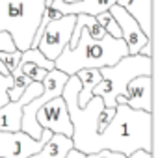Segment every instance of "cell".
I'll return each mask as SVG.
<instances>
[{
  "instance_id": "19",
  "label": "cell",
  "mask_w": 158,
  "mask_h": 158,
  "mask_svg": "<svg viewBox=\"0 0 158 158\" xmlns=\"http://www.w3.org/2000/svg\"><path fill=\"white\" fill-rule=\"evenodd\" d=\"M0 50H8V52L17 50L15 43H13V39H11V35L8 32H0Z\"/></svg>"
},
{
  "instance_id": "10",
  "label": "cell",
  "mask_w": 158,
  "mask_h": 158,
  "mask_svg": "<svg viewBox=\"0 0 158 158\" xmlns=\"http://www.w3.org/2000/svg\"><path fill=\"white\" fill-rule=\"evenodd\" d=\"M121 97L130 108L152 114V76L132 78Z\"/></svg>"
},
{
  "instance_id": "2",
  "label": "cell",
  "mask_w": 158,
  "mask_h": 158,
  "mask_svg": "<svg viewBox=\"0 0 158 158\" xmlns=\"http://www.w3.org/2000/svg\"><path fill=\"white\" fill-rule=\"evenodd\" d=\"M74 24L80 26V37L78 43L69 48L65 47L61 50V54L54 60V69L63 71L65 74H76L80 69H101V67H108L117 63L123 56L128 54L127 43L123 39H115L112 35H104L101 39H93L86 28L74 21Z\"/></svg>"
},
{
  "instance_id": "5",
  "label": "cell",
  "mask_w": 158,
  "mask_h": 158,
  "mask_svg": "<svg viewBox=\"0 0 158 158\" xmlns=\"http://www.w3.org/2000/svg\"><path fill=\"white\" fill-rule=\"evenodd\" d=\"M67 78H69V74H65L63 71H58V69H52V71H48L45 74V78H43V88H45L43 93L39 97H35L34 101H30L23 108V121H21V130L23 132H26L28 136H32L35 139L41 138L43 128L39 127V123L35 119V114L47 101L61 95V89H63V86L67 82Z\"/></svg>"
},
{
  "instance_id": "9",
  "label": "cell",
  "mask_w": 158,
  "mask_h": 158,
  "mask_svg": "<svg viewBox=\"0 0 158 158\" xmlns=\"http://www.w3.org/2000/svg\"><path fill=\"white\" fill-rule=\"evenodd\" d=\"M110 15L115 19V23L119 24V30H121V39L127 43V48H128V54H139L141 47H145L151 39L143 34L141 26L138 24V21L125 10L121 8L119 4H114L110 10Z\"/></svg>"
},
{
  "instance_id": "7",
  "label": "cell",
  "mask_w": 158,
  "mask_h": 158,
  "mask_svg": "<svg viewBox=\"0 0 158 158\" xmlns=\"http://www.w3.org/2000/svg\"><path fill=\"white\" fill-rule=\"evenodd\" d=\"M48 128H43L41 138L35 139L23 130L17 132H0V158H30L34 156L45 141L52 136Z\"/></svg>"
},
{
  "instance_id": "17",
  "label": "cell",
  "mask_w": 158,
  "mask_h": 158,
  "mask_svg": "<svg viewBox=\"0 0 158 158\" xmlns=\"http://www.w3.org/2000/svg\"><path fill=\"white\" fill-rule=\"evenodd\" d=\"M21 56H23L21 50H13V52L0 50V61H2V65L6 67V71H8L10 74L19 67V63H21Z\"/></svg>"
},
{
  "instance_id": "22",
  "label": "cell",
  "mask_w": 158,
  "mask_h": 158,
  "mask_svg": "<svg viewBox=\"0 0 158 158\" xmlns=\"http://www.w3.org/2000/svg\"><path fill=\"white\" fill-rule=\"evenodd\" d=\"M86 158H108V156H106V151H99L93 154H86Z\"/></svg>"
},
{
  "instance_id": "4",
  "label": "cell",
  "mask_w": 158,
  "mask_h": 158,
  "mask_svg": "<svg viewBox=\"0 0 158 158\" xmlns=\"http://www.w3.org/2000/svg\"><path fill=\"white\" fill-rule=\"evenodd\" d=\"M101 82L93 88L91 95H99L106 108H115V99L125 93L127 84L136 76H152V58L143 54H127L117 63L101 67Z\"/></svg>"
},
{
  "instance_id": "21",
  "label": "cell",
  "mask_w": 158,
  "mask_h": 158,
  "mask_svg": "<svg viewBox=\"0 0 158 158\" xmlns=\"http://www.w3.org/2000/svg\"><path fill=\"white\" fill-rule=\"evenodd\" d=\"M106 151V149H104ZM106 156L108 158H127V154H123V152H114V151H106Z\"/></svg>"
},
{
  "instance_id": "1",
  "label": "cell",
  "mask_w": 158,
  "mask_h": 158,
  "mask_svg": "<svg viewBox=\"0 0 158 158\" xmlns=\"http://www.w3.org/2000/svg\"><path fill=\"white\" fill-rule=\"evenodd\" d=\"M104 149L127 156L138 149L152 152V114L134 110L127 102L117 101L114 117L101 132H97L89 154Z\"/></svg>"
},
{
  "instance_id": "13",
  "label": "cell",
  "mask_w": 158,
  "mask_h": 158,
  "mask_svg": "<svg viewBox=\"0 0 158 158\" xmlns=\"http://www.w3.org/2000/svg\"><path fill=\"white\" fill-rule=\"evenodd\" d=\"M73 149V139L63 134H52L45 145L30 158H65L67 152Z\"/></svg>"
},
{
  "instance_id": "3",
  "label": "cell",
  "mask_w": 158,
  "mask_h": 158,
  "mask_svg": "<svg viewBox=\"0 0 158 158\" xmlns=\"http://www.w3.org/2000/svg\"><path fill=\"white\" fill-rule=\"evenodd\" d=\"M45 8V0H0V32L11 35L17 50L32 47Z\"/></svg>"
},
{
  "instance_id": "14",
  "label": "cell",
  "mask_w": 158,
  "mask_h": 158,
  "mask_svg": "<svg viewBox=\"0 0 158 158\" xmlns=\"http://www.w3.org/2000/svg\"><path fill=\"white\" fill-rule=\"evenodd\" d=\"M76 76H78V80H80V91H78V104L80 106H84L93 95H91V91H93V88L101 82V71L99 69H93V67H89V69H80L76 73Z\"/></svg>"
},
{
  "instance_id": "11",
  "label": "cell",
  "mask_w": 158,
  "mask_h": 158,
  "mask_svg": "<svg viewBox=\"0 0 158 158\" xmlns=\"http://www.w3.org/2000/svg\"><path fill=\"white\" fill-rule=\"evenodd\" d=\"M117 0H78V2H63V0H52L50 6L58 10L61 15H99L101 11L110 10Z\"/></svg>"
},
{
  "instance_id": "16",
  "label": "cell",
  "mask_w": 158,
  "mask_h": 158,
  "mask_svg": "<svg viewBox=\"0 0 158 158\" xmlns=\"http://www.w3.org/2000/svg\"><path fill=\"white\" fill-rule=\"evenodd\" d=\"M19 69L30 78L32 82H43L45 74L48 73L47 69H43V67H39V65H35V63H32V61H21V63H19Z\"/></svg>"
},
{
  "instance_id": "12",
  "label": "cell",
  "mask_w": 158,
  "mask_h": 158,
  "mask_svg": "<svg viewBox=\"0 0 158 158\" xmlns=\"http://www.w3.org/2000/svg\"><path fill=\"white\" fill-rule=\"evenodd\" d=\"M115 4L125 8L138 21L143 34L152 41V0H117Z\"/></svg>"
},
{
  "instance_id": "15",
  "label": "cell",
  "mask_w": 158,
  "mask_h": 158,
  "mask_svg": "<svg viewBox=\"0 0 158 158\" xmlns=\"http://www.w3.org/2000/svg\"><path fill=\"white\" fill-rule=\"evenodd\" d=\"M21 61H32V63H35V65H39V67H43V69H47V71H52V69H54V61L48 60V58H47L39 48H35V47H30V48L23 50Z\"/></svg>"
},
{
  "instance_id": "18",
  "label": "cell",
  "mask_w": 158,
  "mask_h": 158,
  "mask_svg": "<svg viewBox=\"0 0 158 158\" xmlns=\"http://www.w3.org/2000/svg\"><path fill=\"white\" fill-rule=\"evenodd\" d=\"M114 114H115V108H106V106L99 112V119H97V132H101V130L110 123V119L114 117Z\"/></svg>"
},
{
  "instance_id": "20",
  "label": "cell",
  "mask_w": 158,
  "mask_h": 158,
  "mask_svg": "<svg viewBox=\"0 0 158 158\" xmlns=\"http://www.w3.org/2000/svg\"><path fill=\"white\" fill-rule=\"evenodd\" d=\"M65 158H86V154H82L80 151H76V149H71Z\"/></svg>"
},
{
  "instance_id": "6",
  "label": "cell",
  "mask_w": 158,
  "mask_h": 158,
  "mask_svg": "<svg viewBox=\"0 0 158 158\" xmlns=\"http://www.w3.org/2000/svg\"><path fill=\"white\" fill-rule=\"evenodd\" d=\"M74 21H76V15H61L58 19H52L45 26L35 48H39L48 60L54 61L61 54V50L69 45V39L74 28Z\"/></svg>"
},
{
  "instance_id": "8",
  "label": "cell",
  "mask_w": 158,
  "mask_h": 158,
  "mask_svg": "<svg viewBox=\"0 0 158 158\" xmlns=\"http://www.w3.org/2000/svg\"><path fill=\"white\" fill-rule=\"evenodd\" d=\"M35 119H37L41 128H48L54 134H63V136H69V138L73 134V123L69 119L67 104H65L61 95L47 101L37 110Z\"/></svg>"
}]
</instances>
